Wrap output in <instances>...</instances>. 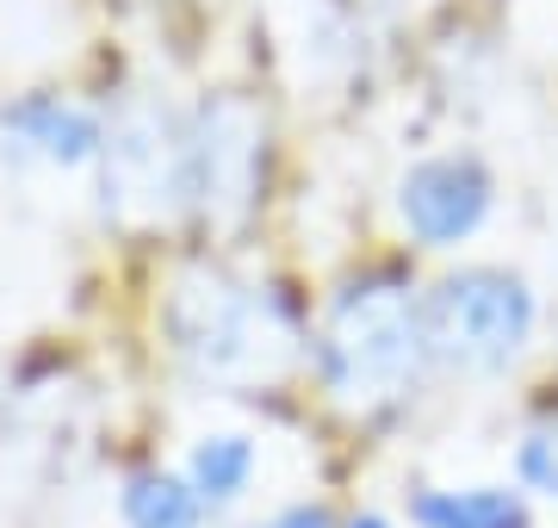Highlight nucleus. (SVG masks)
I'll use <instances>...</instances> for the list:
<instances>
[{"instance_id": "obj_1", "label": "nucleus", "mask_w": 558, "mask_h": 528, "mask_svg": "<svg viewBox=\"0 0 558 528\" xmlns=\"http://www.w3.org/2000/svg\"><path fill=\"white\" fill-rule=\"evenodd\" d=\"M168 343L205 386H274L299 367V329L267 286L193 267L168 299Z\"/></svg>"}, {"instance_id": "obj_2", "label": "nucleus", "mask_w": 558, "mask_h": 528, "mask_svg": "<svg viewBox=\"0 0 558 528\" xmlns=\"http://www.w3.org/2000/svg\"><path fill=\"white\" fill-rule=\"evenodd\" d=\"M323 386L341 410H385L410 398L422 367L435 361L428 348V305L391 274L348 286L323 324Z\"/></svg>"}, {"instance_id": "obj_3", "label": "nucleus", "mask_w": 558, "mask_h": 528, "mask_svg": "<svg viewBox=\"0 0 558 528\" xmlns=\"http://www.w3.org/2000/svg\"><path fill=\"white\" fill-rule=\"evenodd\" d=\"M534 292L521 274L502 267H465L435 286L428 299V348L459 373H502L534 336Z\"/></svg>"}, {"instance_id": "obj_4", "label": "nucleus", "mask_w": 558, "mask_h": 528, "mask_svg": "<svg viewBox=\"0 0 558 528\" xmlns=\"http://www.w3.org/2000/svg\"><path fill=\"white\" fill-rule=\"evenodd\" d=\"M267 124L248 100H211L186 124V205L211 224H236L260 193Z\"/></svg>"}, {"instance_id": "obj_5", "label": "nucleus", "mask_w": 558, "mask_h": 528, "mask_svg": "<svg viewBox=\"0 0 558 528\" xmlns=\"http://www.w3.org/2000/svg\"><path fill=\"white\" fill-rule=\"evenodd\" d=\"M106 156V205L124 224H156L186 205V124L161 106H131L100 143Z\"/></svg>"}, {"instance_id": "obj_6", "label": "nucleus", "mask_w": 558, "mask_h": 528, "mask_svg": "<svg viewBox=\"0 0 558 528\" xmlns=\"http://www.w3.org/2000/svg\"><path fill=\"white\" fill-rule=\"evenodd\" d=\"M490 200H497V187H490V168L478 156H428L398 181L403 230L422 249H453L465 237H478L490 218Z\"/></svg>"}, {"instance_id": "obj_7", "label": "nucleus", "mask_w": 558, "mask_h": 528, "mask_svg": "<svg viewBox=\"0 0 558 528\" xmlns=\"http://www.w3.org/2000/svg\"><path fill=\"white\" fill-rule=\"evenodd\" d=\"M100 119L75 100L32 94V100L0 112V156L7 163H38V168H81L100 156Z\"/></svg>"}, {"instance_id": "obj_8", "label": "nucleus", "mask_w": 558, "mask_h": 528, "mask_svg": "<svg viewBox=\"0 0 558 528\" xmlns=\"http://www.w3.org/2000/svg\"><path fill=\"white\" fill-rule=\"evenodd\" d=\"M416 528H534L527 497L509 485H422L410 497Z\"/></svg>"}, {"instance_id": "obj_9", "label": "nucleus", "mask_w": 558, "mask_h": 528, "mask_svg": "<svg viewBox=\"0 0 558 528\" xmlns=\"http://www.w3.org/2000/svg\"><path fill=\"white\" fill-rule=\"evenodd\" d=\"M260 472V447L255 435H236V429H223V435H199L193 454H186V485L199 491L205 509H230L248 497Z\"/></svg>"}, {"instance_id": "obj_10", "label": "nucleus", "mask_w": 558, "mask_h": 528, "mask_svg": "<svg viewBox=\"0 0 558 528\" xmlns=\"http://www.w3.org/2000/svg\"><path fill=\"white\" fill-rule=\"evenodd\" d=\"M124 528H205V504L199 491L186 485V472H131L124 479Z\"/></svg>"}, {"instance_id": "obj_11", "label": "nucleus", "mask_w": 558, "mask_h": 528, "mask_svg": "<svg viewBox=\"0 0 558 528\" xmlns=\"http://www.w3.org/2000/svg\"><path fill=\"white\" fill-rule=\"evenodd\" d=\"M515 472H521V485H527V491L558 497V423H539V429H527V435H521Z\"/></svg>"}, {"instance_id": "obj_12", "label": "nucleus", "mask_w": 558, "mask_h": 528, "mask_svg": "<svg viewBox=\"0 0 558 528\" xmlns=\"http://www.w3.org/2000/svg\"><path fill=\"white\" fill-rule=\"evenodd\" d=\"M267 528H341V523H336V509L329 504H286Z\"/></svg>"}, {"instance_id": "obj_13", "label": "nucleus", "mask_w": 558, "mask_h": 528, "mask_svg": "<svg viewBox=\"0 0 558 528\" xmlns=\"http://www.w3.org/2000/svg\"><path fill=\"white\" fill-rule=\"evenodd\" d=\"M341 528H391V523H385V516H373V509H366V516H354V523H341Z\"/></svg>"}]
</instances>
